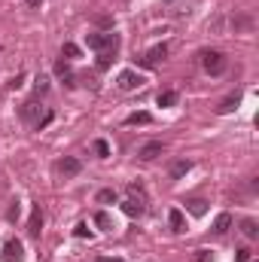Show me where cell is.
<instances>
[{
    "mask_svg": "<svg viewBox=\"0 0 259 262\" xmlns=\"http://www.w3.org/2000/svg\"><path fill=\"white\" fill-rule=\"evenodd\" d=\"M156 104H159V107H174V104H177V92H159Z\"/></svg>",
    "mask_w": 259,
    "mask_h": 262,
    "instance_id": "obj_19",
    "label": "cell"
},
{
    "mask_svg": "<svg viewBox=\"0 0 259 262\" xmlns=\"http://www.w3.org/2000/svg\"><path fill=\"white\" fill-rule=\"evenodd\" d=\"M162 3H174V0H162Z\"/></svg>",
    "mask_w": 259,
    "mask_h": 262,
    "instance_id": "obj_35",
    "label": "cell"
},
{
    "mask_svg": "<svg viewBox=\"0 0 259 262\" xmlns=\"http://www.w3.org/2000/svg\"><path fill=\"white\" fill-rule=\"evenodd\" d=\"M37 113H40V104H37V101H27V104H21V119L34 122V128L40 131V128H46V125L52 122V113H46V116H37Z\"/></svg>",
    "mask_w": 259,
    "mask_h": 262,
    "instance_id": "obj_3",
    "label": "cell"
},
{
    "mask_svg": "<svg viewBox=\"0 0 259 262\" xmlns=\"http://www.w3.org/2000/svg\"><path fill=\"white\" fill-rule=\"evenodd\" d=\"M95 226H101L104 232H110V229H113V220H110V214H107V211H98V214H95Z\"/></svg>",
    "mask_w": 259,
    "mask_h": 262,
    "instance_id": "obj_21",
    "label": "cell"
},
{
    "mask_svg": "<svg viewBox=\"0 0 259 262\" xmlns=\"http://www.w3.org/2000/svg\"><path fill=\"white\" fill-rule=\"evenodd\" d=\"M122 214H125V217H140V214H143V198H134V195L125 198V201H122Z\"/></svg>",
    "mask_w": 259,
    "mask_h": 262,
    "instance_id": "obj_12",
    "label": "cell"
},
{
    "mask_svg": "<svg viewBox=\"0 0 259 262\" xmlns=\"http://www.w3.org/2000/svg\"><path fill=\"white\" fill-rule=\"evenodd\" d=\"M92 150H95V156H98V159H110V143H107V140H95V143H92Z\"/></svg>",
    "mask_w": 259,
    "mask_h": 262,
    "instance_id": "obj_22",
    "label": "cell"
},
{
    "mask_svg": "<svg viewBox=\"0 0 259 262\" xmlns=\"http://www.w3.org/2000/svg\"><path fill=\"white\" fill-rule=\"evenodd\" d=\"M18 214H21V208H18V201H12L9 211H6V220H18Z\"/></svg>",
    "mask_w": 259,
    "mask_h": 262,
    "instance_id": "obj_26",
    "label": "cell"
},
{
    "mask_svg": "<svg viewBox=\"0 0 259 262\" xmlns=\"http://www.w3.org/2000/svg\"><path fill=\"white\" fill-rule=\"evenodd\" d=\"M116 85H119L122 92H134V89H140V85H143V76H140V73H134V70H122V73L116 76Z\"/></svg>",
    "mask_w": 259,
    "mask_h": 262,
    "instance_id": "obj_4",
    "label": "cell"
},
{
    "mask_svg": "<svg viewBox=\"0 0 259 262\" xmlns=\"http://www.w3.org/2000/svg\"><path fill=\"white\" fill-rule=\"evenodd\" d=\"M202 67H205V73H211V76H220V73H226L229 61H226V55H223V52H217V49H208V52H202Z\"/></svg>",
    "mask_w": 259,
    "mask_h": 262,
    "instance_id": "obj_2",
    "label": "cell"
},
{
    "mask_svg": "<svg viewBox=\"0 0 259 262\" xmlns=\"http://www.w3.org/2000/svg\"><path fill=\"white\" fill-rule=\"evenodd\" d=\"M73 235H76V238H89V235H92V229H89L85 223H79V226L73 229Z\"/></svg>",
    "mask_w": 259,
    "mask_h": 262,
    "instance_id": "obj_27",
    "label": "cell"
},
{
    "mask_svg": "<svg viewBox=\"0 0 259 262\" xmlns=\"http://www.w3.org/2000/svg\"><path fill=\"white\" fill-rule=\"evenodd\" d=\"M235 27H250V18H235Z\"/></svg>",
    "mask_w": 259,
    "mask_h": 262,
    "instance_id": "obj_32",
    "label": "cell"
},
{
    "mask_svg": "<svg viewBox=\"0 0 259 262\" xmlns=\"http://www.w3.org/2000/svg\"><path fill=\"white\" fill-rule=\"evenodd\" d=\"M195 262H214V253L211 250H198L195 253Z\"/></svg>",
    "mask_w": 259,
    "mask_h": 262,
    "instance_id": "obj_29",
    "label": "cell"
},
{
    "mask_svg": "<svg viewBox=\"0 0 259 262\" xmlns=\"http://www.w3.org/2000/svg\"><path fill=\"white\" fill-rule=\"evenodd\" d=\"M241 232L253 241V238H259V226H256V220H241Z\"/></svg>",
    "mask_w": 259,
    "mask_h": 262,
    "instance_id": "obj_18",
    "label": "cell"
},
{
    "mask_svg": "<svg viewBox=\"0 0 259 262\" xmlns=\"http://www.w3.org/2000/svg\"><path fill=\"white\" fill-rule=\"evenodd\" d=\"M162 153H165V143H162V140H147V143L137 150V159H140V162H153V159H159Z\"/></svg>",
    "mask_w": 259,
    "mask_h": 262,
    "instance_id": "obj_6",
    "label": "cell"
},
{
    "mask_svg": "<svg viewBox=\"0 0 259 262\" xmlns=\"http://www.w3.org/2000/svg\"><path fill=\"white\" fill-rule=\"evenodd\" d=\"M186 211H189L192 217H205V214H208V201H202V198H192V201H186Z\"/></svg>",
    "mask_w": 259,
    "mask_h": 262,
    "instance_id": "obj_15",
    "label": "cell"
},
{
    "mask_svg": "<svg viewBox=\"0 0 259 262\" xmlns=\"http://www.w3.org/2000/svg\"><path fill=\"white\" fill-rule=\"evenodd\" d=\"M85 43L95 52H116L119 49V34H113V31H107V34H85Z\"/></svg>",
    "mask_w": 259,
    "mask_h": 262,
    "instance_id": "obj_1",
    "label": "cell"
},
{
    "mask_svg": "<svg viewBox=\"0 0 259 262\" xmlns=\"http://www.w3.org/2000/svg\"><path fill=\"white\" fill-rule=\"evenodd\" d=\"M192 171V162L189 159H177L174 165H171V180H180V177H186Z\"/></svg>",
    "mask_w": 259,
    "mask_h": 262,
    "instance_id": "obj_14",
    "label": "cell"
},
{
    "mask_svg": "<svg viewBox=\"0 0 259 262\" xmlns=\"http://www.w3.org/2000/svg\"><path fill=\"white\" fill-rule=\"evenodd\" d=\"M3 259L6 262H21L24 259V247H21V241L9 238V241L3 244Z\"/></svg>",
    "mask_w": 259,
    "mask_h": 262,
    "instance_id": "obj_7",
    "label": "cell"
},
{
    "mask_svg": "<svg viewBox=\"0 0 259 262\" xmlns=\"http://www.w3.org/2000/svg\"><path fill=\"white\" fill-rule=\"evenodd\" d=\"M125 122H128V125H150V122H153V116L140 110V113H131V116H128Z\"/></svg>",
    "mask_w": 259,
    "mask_h": 262,
    "instance_id": "obj_20",
    "label": "cell"
},
{
    "mask_svg": "<svg viewBox=\"0 0 259 262\" xmlns=\"http://www.w3.org/2000/svg\"><path fill=\"white\" fill-rule=\"evenodd\" d=\"M235 262H250V250H247V247L235 250Z\"/></svg>",
    "mask_w": 259,
    "mask_h": 262,
    "instance_id": "obj_28",
    "label": "cell"
},
{
    "mask_svg": "<svg viewBox=\"0 0 259 262\" xmlns=\"http://www.w3.org/2000/svg\"><path fill=\"white\" fill-rule=\"evenodd\" d=\"M79 171H82V162L73 159V156H64V159L58 162V174H61V177H76Z\"/></svg>",
    "mask_w": 259,
    "mask_h": 262,
    "instance_id": "obj_8",
    "label": "cell"
},
{
    "mask_svg": "<svg viewBox=\"0 0 259 262\" xmlns=\"http://www.w3.org/2000/svg\"><path fill=\"white\" fill-rule=\"evenodd\" d=\"M229 229H232V214H220V217L214 220V232L223 235V232H229Z\"/></svg>",
    "mask_w": 259,
    "mask_h": 262,
    "instance_id": "obj_16",
    "label": "cell"
},
{
    "mask_svg": "<svg viewBox=\"0 0 259 262\" xmlns=\"http://www.w3.org/2000/svg\"><path fill=\"white\" fill-rule=\"evenodd\" d=\"M95 262H125V259H104V256H98Z\"/></svg>",
    "mask_w": 259,
    "mask_h": 262,
    "instance_id": "obj_33",
    "label": "cell"
},
{
    "mask_svg": "<svg viewBox=\"0 0 259 262\" xmlns=\"http://www.w3.org/2000/svg\"><path fill=\"white\" fill-rule=\"evenodd\" d=\"M24 3H27V6H40L43 0H24Z\"/></svg>",
    "mask_w": 259,
    "mask_h": 262,
    "instance_id": "obj_34",
    "label": "cell"
},
{
    "mask_svg": "<svg viewBox=\"0 0 259 262\" xmlns=\"http://www.w3.org/2000/svg\"><path fill=\"white\" fill-rule=\"evenodd\" d=\"M95 21H98V24H104V27H107V24H113V18H110V15H98Z\"/></svg>",
    "mask_w": 259,
    "mask_h": 262,
    "instance_id": "obj_31",
    "label": "cell"
},
{
    "mask_svg": "<svg viewBox=\"0 0 259 262\" xmlns=\"http://www.w3.org/2000/svg\"><path fill=\"white\" fill-rule=\"evenodd\" d=\"M165 58H168V43H156V46L140 58V64H143V67H156V64L165 61Z\"/></svg>",
    "mask_w": 259,
    "mask_h": 262,
    "instance_id": "obj_5",
    "label": "cell"
},
{
    "mask_svg": "<svg viewBox=\"0 0 259 262\" xmlns=\"http://www.w3.org/2000/svg\"><path fill=\"white\" fill-rule=\"evenodd\" d=\"M21 79H24V76H21V73H18V76H12V79H9V82H6V85H9V89H18V85H21Z\"/></svg>",
    "mask_w": 259,
    "mask_h": 262,
    "instance_id": "obj_30",
    "label": "cell"
},
{
    "mask_svg": "<svg viewBox=\"0 0 259 262\" xmlns=\"http://www.w3.org/2000/svg\"><path fill=\"white\" fill-rule=\"evenodd\" d=\"M238 104H241V95H229L226 101H220L217 116H229V113H235V110H238Z\"/></svg>",
    "mask_w": 259,
    "mask_h": 262,
    "instance_id": "obj_13",
    "label": "cell"
},
{
    "mask_svg": "<svg viewBox=\"0 0 259 262\" xmlns=\"http://www.w3.org/2000/svg\"><path fill=\"white\" fill-rule=\"evenodd\" d=\"M168 226H171V232H186V217H183V211L180 208H171L168 211Z\"/></svg>",
    "mask_w": 259,
    "mask_h": 262,
    "instance_id": "obj_9",
    "label": "cell"
},
{
    "mask_svg": "<svg viewBox=\"0 0 259 262\" xmlns=\"http://www.w3.org/2000/svg\"><path fill=\"white\" fill-rule=\"evenodd\" d=\"M40 232H43V211H40V205L31 211V220H27V235L31 238H40Z\"/></svg>",
    "mask_w": 259,
    "mask_h": 262,
    "instance_id": "obj_10",
    "label": "cell"
},
{
    "mask_svg": "<svg viewBox=\"0 0 259 262\" xmlns=\"http://www.w3.org/2000/svg\"><path fill=\"white\" fill-rule=\"evenodd\" d=\"M55 76H58L64 85H76V82H73L76 76H73V70H70V64H67V61H55Z\"/></svg>",
    "mask_w": 259,
    "mask_h": 262,
    "instance_id": "obj_11",
    "label": "cell"
},
{
    "mask_svg": "<svg viewBox=\"0 0 259 262\" xmlns=\"http://www.w3.org/2000/svg\"><path fill=\"white\" fill-rule=\"evenodd\" d=\"M34 89H37V98L46 95V92H49V79H46V76H37V79H34Z\"/></svg>",
    "mask_w": 259,
    "mask_h": 262,
    "instance_id": "obj_25",
    "label": "cell"
},
{
    "mask_svg": "<svg viewBox=\"0 0 259 262\" xmlns=\"http://www.w3.org/2000/svg\"><path fill=\"white\" fill-rule=\"evenodd\" d=\"M64 55H67V58H79V46H76V43H64V46H61V58H64Z\"/></svg>",
    "mask_w": 259,
    "mask_h": 262,
    "instance_id": "obj_23",
    "label": "cell"
},
{
    "mask_svg": "<svg viewBox=\"0 0 259 262\" xmlns=\"http://www.w3.org/2000/svg\"><path fill=\"white\" fill-rule=\"evenodd\" d=\"M95 201H98V205H116L119 195H116V189H101V192L95 195Z\"/></svg>",
    "mask_w": 259,
    "mask_h": 262,
    "instance_id": "obj_17",
    "label": "cell"
},
{
    "mask_svg": "<svg viewBox=\"0 0 259 262\" xmlns=\"http://www.w3.org/2000/svg\"><path fill=\"white\" fill-rule=\"evenodd\" d=\"M113 55H116V52H98V67L107 70V67L113 64Z\"/></svg>",
    "mask_w": 259,
    "mask_h": 262,
    "instance_id": "obj_24",
    "label": "cell"
}]
</instances>
